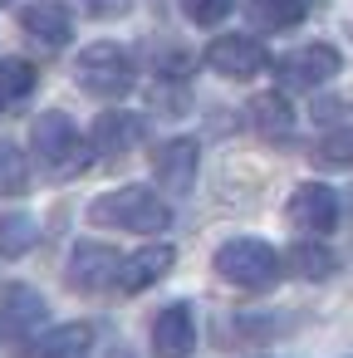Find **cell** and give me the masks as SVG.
<instances>
[{
  "instance_id": "52a82bcc",
  "label": "cell",
  "mask_w": 353,
  "mask_h": 358,
  "mask_svg": "<svg viewBox=\"0 0 353 358\" xmlns=\"http://www.w3.org/2000/svg\"><path fill=\"white\" fill-rule=\"evenodd\" d=\"M338 69H343V55H338L333 45H304V50H294V55H284V59L275 64L280 84H289V89H319V84H329Z\"/></svg>"
},
{
  "instance_id": "d4e9b609",
  "label": "cell",
  "mask_w": 353,
  "mask_h": 358,
  "mask_svg": "<svg viewBox=\"0 0 353 358\" xmlns=\"http://www.w3.org/2000/svg\"><path fill=\"white\" fill-rule=\"evenodd\" d=\"M0 6H10V0H0Z\"/></svg>"
},
{
  "instance_id": "44dd1931",
  "label": "cell",
  "mask_w": 353,
  "mask_h": 358,
  "mask_svg": "<svg viewBox=\"0 0 353 358\" xmlns=\"http://www.w3.org/2000/svg\"><path fill=\"white\" fill-rule=\"evenodd\" d=\"M35 89V64L30 59H0V103H20Z\"/></svg>"
},
{
  "instance_id": "3957f363",
  "label": "cell",
  "mask_w": 353,
  "mask_h": 358,
  "mask_svg": "<svg viewBox=\"0 0 353 358\" xmlns=\"http://www.w3.org/2000/svg\"><path fill=\"white\" fill-rule=\"evenodd\" d=\"M211 265H216V275H221L226 285H236V289H270V285L280 280V270H284V260H280L265 241H255V236L226 241V245L211 255Z\"/></svg>"
},
{
  "instance_id": "7402d4cb",
  "label": "cell",
  "mask_w": 353,
  "mask_h": 358,
  "mask_svg": "<svg viewBox=\"0 0 353 358\" xmlns=\"http://www.w3.org/2000/svg\"><path fill=\"white\" fill-rule=\"evenodd\" d=\"M314 157H319V167H353V128H338V133L319 138Z\"/></svg>"
},
{
  "instance_id": "ba28073f",
  "label": "cell",
  "mask_w": 353,
  "mask_h": 358,
  "mask_svg": "<svg viewBox=\"0 0 353 358\" xmlns=\"http://www.w3.org/2000/svg\"><path fill=\"white\" fill-rule=\"evenodd\" d=\"M118 255L108 250V245H99V241H84V245H74V255H69V285L79 289V294H103L108 285H118Z\"/></svg>"
},
{
  "instance_id": "8fae6325",
  "label": "cell",
  "mask_w": 353,
  "mask_h": 358,
  "mask_svg": "<svg viewBox=\"0 0 353 358\" xmlns=\"http://www.w3.org/2000/svg\"><path fill=\"white\" fill-rule=\"evenodd\" d=\"M143 138H147V123H143L138 113H99V118H94V133H89V143H94L99 157H123V152H133Z\"/></svg>"
},
{
  "instance_id": "2e32d148",
  "label": "cell",
  "mask_w": 353,
  "mask_h": 358,
  "mask_svg": "<svg viewBox=\"0 0 353 358\" xmlns=\"http://www.w3.org/2000/svg\"><path fill=\"white\" fill-rule=\"evenodd\" d=\"M245 113H250L255 133H265V138H284V133L294 128V108H289L284 94H255Z\"/></svg>"
},
{
  "instance_id": "ac0fdd59",
  "label": "cell",
  "mask_w": 353,
  "mask_h": 358,
  "mask_svg": "<svg viewBox=\"0 0 353 358\" xmlns=\"http://www.w3.org/2000/svg\"><path fill=\"white\" fill-rule=\"evenodd\" d=\"M304 10H309L304 0H250V6H245L255 30H289V25L304 20Z\"/></svg>"
},
{
  "instance_id": "4fadbf2b",
  "label": "cell",
  "mask_w": 353,
  "mask_h": 358,
  "mask_svg": "<svg viewBox=\"0 0 353 358\" xmlns=\"http://www.w3.org/2000/svg\"><path fill=\"white\" fill-rule=\"evenodd\" d=\"M172 245H143V250H133V255H123V265H118V289L123 294H138V289H147V285H157L167 270H172Z\"/></svg>"
},
{
  "instance_id": "d6986e66",
  "label": "cell",
  "mask_w": 353,
  "mask_h": 358,
  "mask_svg": "<svg viewBox=\"0 0 353 358\" xmlns=\"http://www.w3.org/2000/svg\"><path fill=\"white\" fill-rule=\"evenodd\" d=\"M35 241H40V226L25 211H0V255H6V260L35 250Z\"/></svg>"
},
{
  "instance_id": "6da1fadb",
  "label": "cell",
  "mask_w": 353,
  "mask_h": 358,
  "mask_svg": "<svg viewBox=\"0 0 353 358\" xmlns=\"http://www.w3.org/2000/svg\"><path fill=\"white\" fill-rule=\"evenodd\" d=\"M89 221L113 226V231H133V236H157L172 226V211L162 196H152V187H118L89 206Z\"/></svg>"
},
{
  "instance_id": "7c38bea8",
  "label": "cell",
  "mask_w": 353,
  "mask_h": 358,
  "mask_svg": "<svg viewBox=\"0 0 353 358\" xmlns=\"http://www.w3.org/2000/svg\"><path fill=\"white\" fill-rule=\"evenodd\" d=\"M20 30L35 35L50 50H59L74 35V15H69V6H59V0H30V6H20Z\"/></svg>"
},
{
  "instance_id": "8992f818",
  "label": "cell",
  "mask_w": 353,
  "mask_h": 358,
  "mask_svg": "<svg viewBox=\"0 0 353 358\" xmlns=\"http://www.w3.org/2000/svg\"><path fill=\"white\" fill-rule=\"evenodd\" d=\"M206 64L226 79H255V74H265L270 55L255 35H221V40L206 45Z\"/></svg>"
},
{
  "instance_id": "603a6c76",
  "label": "cell",
  "mask_w": 353,
  "mask_h": 358,
  "mask_svg": "<svg viewBox=\"0 0 353 358\" xmlns=\"http://www.w3.org/2000/svg\"><path fill=\"white\" fill-rule=\"evenodd\" d=\"M236 10V0H182V15L192 25H221Z\"/></svg>"
},
{
  "instance_id": "7a4b0ae2",
  "label": "cell",
  "mask_w": 353,
  "mask_h": 358,
  "mask_svg": "<svg viewBox=\"0 0 353 358\" xmlns=\"http://www.w3.org/2000/svg\"><path fill=\"white\" fill-rule=\"evenodd\" d=\"M30 148H35V157L50 162V172H59V177L84 172L89 157H94V143H84L79 128H74V118L59 113V108H50V113H40V118L30 123Z\"/></svg>"
},
{
  "instance_id": "30bf717a",
  "label": "cell",
  "mask_w": 353,
  "mask_h": 358,
  "mask_svg": "<svg viewBox=\"0 0 353 358\" xmlns=\"http://www.w3.org/2000/svg\"><path fill=\"white\" fill-rule=\"evenodd\" d=\"M196 348V314L192 304H167L152 319V353L157 358H187Z\"/></svg>"
},
{
  "instance_id": "9a60e30c",
  "label": "cell",
  "mask_w": 353,
  "mask_h": 358,
  "mask_svg": "<svg viewBox=\"0 0 353 358\" xmlns=\"http://www.w3.org/2000/svg\"><path fill=\"white\" fill-rule=\"evenodd\" d=\"M94 343V329L89 324H64V329H50L30 343V358H84V348Z\"/></svg>"
},
{
  "instance_id": "277c9868",
  "label": "cell",
  "mask_w": 353,
  "mask_h": 358,
  "mask_svg": "<svg viewBox=\"0 0 353 358\" xmlns=\"http://www.w3.org/2000/svg\"><path fill=\"white\" fill-rule=\"evenodd\" d=\"M79 84L94 94V99H123V94H133V84H138V69H133V55L123 50V45H89L84 55H79Z\"/></svg>"
},
{
  "instance_id": "9c48e42d",
  "label": "cell",
  "mask_w": 353,
  "mask_h": 358,
  "mask_svg": "<svg viewBox=\"0 0 353 358\" xmlns=\"http://www.w3.org/2000/svg\"><path fill=\"white\" fill-rule=\"evenodd\" d=\"M196 157H201V148H196L192 138H167V143L152 148V177H157L172 196H182V192H192V182H196Z\"/></svg>"
},
{
  "instance_id": "e0dca14e",
  "label": "cell",
  "mask_w": 353,
  "mask_h": 358,
  "mask_svg": "<svg viewBox=\"0 0 353 358\" xmlns=\"http://www.w3.org/2000/svg\"><path fill=\"white\" fill-rule=\"evenodd\" d=\"M284 270L294 280H329L333 275V255L319 245V241H294L289 255H284Z\"/></svg>"
},
{
  "instance_id": "ffe728a7",
  "label": "cell",
  "mask_w": 353,
  "mask_h": 358,
  "mask_svg": "<svg viewBox=\"0 0 353 358\" xmlns=\"http://www.w3.org/2000/svg\"><path fill=\"white\" fill-rule=\"evenodd\" d=\"M30 187V162L15 143L0 138V196H20Z\"/></svg>"
},
{
  "instance_id": "5bb4252c",
  "label": "cell",
  "mask_w": 353,
  "mask_h": 358,
  "mask_svg": "<svg viewBox=\"0 0 353 358\" xmlns=\"http://www.w3.org/2000/svg\"><path fill=\"white\" fill-rule=\"evenodd\" d=\"M0 319H6V334L25 338L45 324V299L30 289V285H6L0 289Z\"/></svg>"
},
{
  "instance_id": "cb8c5ba5",
  "label": "cell",
  "mask_w": 353,
  "mask_h": 358,
  "mask_svg": "<svg viewBox=\"0 0 353 358\" xmlns=\"http://www.w3.org/2000/svg\"><path fill=\"white\" fill-rule=\"evenodd\" d=\"M128 6H133V0H84V10L99 15V20H103V15H123Z\"/></svg>"
},
{
  "instance_id": "5b68a950",
  "label": "cell",
  "mask_w": 353,
  "mask_h": 358,
  "mask_svg": "<svg viewBox=\"0 0 353 358\" xmlns=\"http://www.w3.org/2000/svg\"><path fill=\"white\" fill-rule=\"evenodd\" d=\"M284 216H289V226H294L299 236L319 241V236H329V231L338 226V196H333L324 182H304V187H294Z\"/></svg>"
}]
</instances>
